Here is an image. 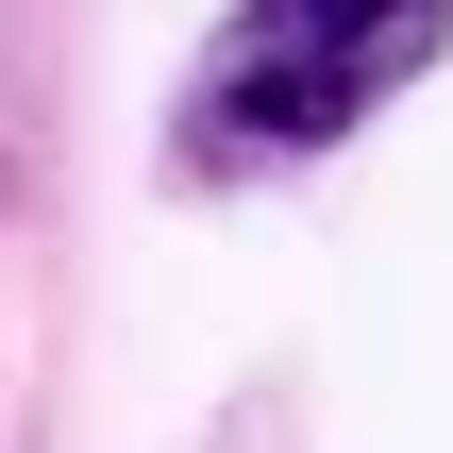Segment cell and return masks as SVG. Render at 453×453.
Here are the masks:
<instances>
[{"label":"cell","instance_id":"6da1fadb","mask_svg":"<svg viewBox=\"0 0 453 453\" xmlns=\"http://www.w3.org/2000/svg\"><path fill=\"white\" fill-rule=\"evenodd\" d=\"M453 0H219L185 101H168V168L185 185H252V168H319L353 151L403 84H437Z\"/></svg>","mask_w":453,"mask_h":453}]
</instances>
